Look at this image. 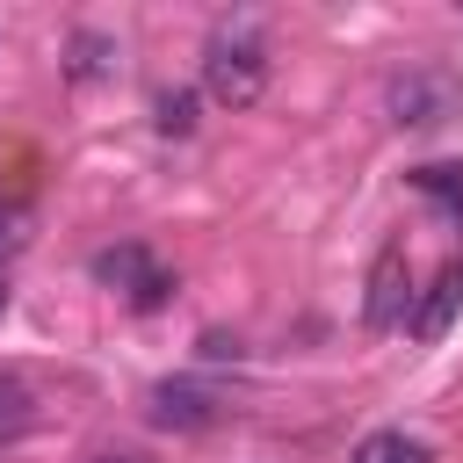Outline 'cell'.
<instances>
[{
    "label": "cell",
    "instance_id": "1",
    "mask_svg": "<svg viewBox=\"0 0 463 463\" xmlns=\"http://www.w3.org/2000/svg\"><path fill=\"white\" fill-rule=\"evenodd\" d=\"M383 116L398 130H441L463 116V80L449 65H398L383 80Z\"/></svg>",
    "mask_w": 463,
    "mask_h": 463
},
{
    "label": "cell",
    "instance_id": "2",
    "mask_svg": "<svg viewBox=\"0 0 463 463\" xmlns=\"http://www.w3.org/2000/svg\"><path fill=\"white\" fill-rule=\"evenodd\" d=\"M260 87H268V51H260V36H253V29H217V36L203 43V94H210L217 109H253Z\"/></svg>",
    "mask_w": 463,
    "mask_h": 463
},
{
    "label": "cell",
    "instance_id": "3",
    "mask_svg": "<svg viewBox=\"0 0 463 463\" xmlns=\"http://www.w3.org/2000/svg\"><path fill=\"white\" fill-rule=\"evenodd\" d=\"M94 282H109V289H123L137 311H159L166 304V289H174V275L152 260V246H137V239H123V246H101L94 253Z\"/></svg>",
    "mask_w": 463,
    "mask_h": 463
},
{
    "label": "cell",
    "instance_id": "4",
    "mask_svg": "<svg viewBox=\"0 0 463 463\" xmlns=\"http://www.w3.org/2000/svg\"><path fill=\"white\" fill-rule=\"evenodd\" d=\"M362 318H369V333H391V326H405V318H412V260H405V246H398V239H391V246L376 253V268H369Z\"/></svg>",
    "mask_w": 463,
    "mask_h": 463
},
{
    "label": "cell",
    "instance_id": "5",
    "mask_svg": "<svg viewBox=\"0 0 463 463\" xmlns=\"http://www.w3.org/2000/svg\"><path fill=\"white\" fill-rule=\"evenodd\" d=\"M145 412H152V427L203 434V427H217V420H224V398H217L210 383H195V376H166V383H152Z\"/></svg>",
    "mask_w": 463,
    "mask_h": 463
},
{
    "label": "cell",
    "instance_id": "6",
    "mask_svg": "<svg viewBox=\"0 0 463 463\" xmlns=\"http://www.w3.org/2000/svg\"><path fill=\"white\" fill-rule=\"evenodd\" d=\"M456 304H463V260H449V268L427 282V297H412L405 333H412V340H441V333H449V318H456Z\"/></svg>",
    "mask_w": 463,
    "mask_h": 463
},
{
    "label": "cell",
    "instance_id": "7",
    "mask_svg": "<svg viewBox=\"0 0 463 463\" xmlns=\"http://www.w3.org/2000/svg\"><path fill=\"white\" fill-rule=\"evenodd\" d=\"M101 72H116V36L72 29V43H65V80H101Z\"/></svg>",
    "mask_w": 463,
    "mask_h": 463
},
{
    "label": "cell",
    "instance_id": "8",
    "mask_svg": "<svg viewBox=\"0 0 463 463\" xmlns=\"http://www.w3.org/2000/svg\"><path fill=\"white\" fill-rule=\"evenodd\" d=\"M354 463H434V449L420 434H405V427H376V434H362Z\"/></svg>",
    "mask_w": 463,
    "mask_h": 463
},
{
    "label": "cell",
    "instance_id": "9",
    "mask_svg": "<svg viewBox=\"0 0 463 463\" xmlns=\"http://www.w3.org/2000/svg\"><path fill=\"white\" fill-rule=\"evenodd\" d=\"M405 181H412V188H420L427 203H441L449 217H463V166H456V159H434V166H412Z\"/></svg>",
    "mask_w": 463,
    "mask_h": 463
},
{
    "label": "cell",
    "instance_id": "10",
    "mask_svg": "<svg viewBox=\"0 0 463 463\" xmlns=\"http://www.w3.org/2000/svg\"><path fill=\"white\" fill-rule=\"evenodd\" d=\"M29 427H36V391H29L22 376H0V449L22 441Z\"/></svg>",
    "mask_w": 463,
    "mask_h": 463
},
{
    "label": "cell",
    "instance_id": "11",
    "mask_svg": "<svg viewBox=\"0 0 463 463\" xmlns=\"http://www.w3.org/2000/svg\"><path fill=\"white\" fill-rule=\"evenodd\" d=\"M152 123H159V137H188V130H195V94H188V87H166V94L152 101Z\"/></svg>",
    "mask_w": 463,
    "mask_h": 463
},
{
    "label": "cell",
    "instance_id": "12",
    "mask_svg": "<svg viewBox=\"0 0 463 463\" xmlns=\"http://www.w3.org/2000/svg\"><path fill=\"white\" fill-rule=\"evenodd\" d=\"M22 246H29V210H22V203H7V195H0V260H14V253H22Z\"/></svg>",
    "mask_w": 463,
    "mask_h": 463
},
{
    "label": "cell",
    "instance_id": "13",
    "mask_svg": "<svg viewBox=\"0 0 463 463\" xmlns=\"http://www.w3.org/2000/svg\"><path fill=\"white\" fill-rule=\"evenodd\" d=\"M80 463H152L145 449H94V456H80Z\"/></svg>",
    "mask_w": 463,
    "mask_h": 463
},
{
    "label": "cell",
    "instance_id": "14",
    "mask_svg": "<svg viewBox=\"0 0 463 463\" xmlns=\"http://www.w3.org/2000/svg\"><path fill=\"white\" fill-rule=\"evenodd\" d=\"M0 311H7V275H0Z\"/></svg>",
    "mask_w": 463,
    "mask_h": 463
}]
</instances>
